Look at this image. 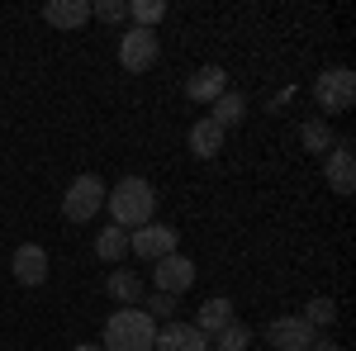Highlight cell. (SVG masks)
<instances>
[{
	"instance_id": "obj_1",
	"label": "cell",
	"mask_w": 356,
	"mask_h": 351,
	"mask_svg": "<svg viewBox=\"0 0 356 351\" xmlns=\"http://www.w3.org/2000/svg\"><path fill=\"white\" fill-rule=\"evenodd\" d=\"M105 209H110L114 228L134 233V228H143V223H152V214H157V190L147 186L143 176H124L119 186L105 190Z\"/></svg>"
},
{
	"instance_id": "obj_2",
	"label": "cell",
	"mask_w": 356,
	"mask_h": 351,
	"mask_svg": "<svg viewBox=\"0 0 356 351\" xmlns=\"http://www.w3.org/2000/svg\"><path fill=\"white\" fill-rule=\"evenodd\" d=\"M100 347L105 351H152L157 347V323L143 309H114Z\"/></svg>"
},
{
	"instance_id": "obj_3",
	"label": "cell",
	"mask_w": 356,
	"mask_h": 351,
	"mask_svg": "<svg viewBox=\"0 0 356 351\" xmlns=\"http://www.w3.org/2000/svg\"><path fill=\"white\" fill-rule=\"evenodd\" d=\"M105 181L100 176H76L72 186L62 190V218L67 223H90V218H100V204H105Z\"/></svg>"
},
{
	"instance_id": "obj_4",
	"label": "cell",
	"mask_w": 356,
	"mask_h": 351,
	"mask_svg": "<svg viewBox=\"0 0 356 351\" xmlns=\"http://www.w3.org/2000/svg\"><path fill=\"white\" fill-rule=\"evenodd\" d=\"M314 100L323 109V119L328 114H347L356 105V72L352 67H328L318 81H314Z\"/></svg>"
},
{
	"instance_id": "obj_5",
	"label": "cell",
	"mask_w": 356,
	"mask_h": 351,
	"mask_svg": "<svg viewBox=\"0 0 356 351\" xmlns=\"http://www.w3.org/2000/svg\"><path fill=\"white\" fill-rule=\"evenodd\" d=\"M157 57H162V38H157V28H129V33L119 38V67L134 72V76H143Z\"/></svg>"
},
{
	"instance_id": "obj_6",
	"label": "cell",
	"mask_w": 356,
	"mask_h": 351,
	"mask_svg": "<svg viewBox=\"0 0 356 351\" xmlns=\"http://www.w3.org/2000/svg\"><path fill=\"white\" fill-rule=\"evenodd\" d=\"M129 252L143 256V261H162L176 252V228H166V223H143L129 233Z\"/></svg>"
},
{
	"instance_id": "obj_7",
	"label": "cell",
	"mask_w": 356,
	"mask_h": 351,
	"mask_svg": "<svg viewBox=\"0 0 356 351\" xmlns=\"http://www.w3.org/2000/svg\"><path fill=\"white\" fill-rule=\"evenodd\" d=\"M266 342H271V351H309L318 342V332L295 313V318H271L266 323Z\"/></svg>"
},
{
	"instance_id": "obj_8",
	"label": "cell",
	"mask_w": 356,
	"mask_h": 351,
	"mask_svg": "<svg viewBox=\"0 0 356 351\" xmlns=\"http://www.w3.org/2000/svg\"><path fill=\"white\" fill-rule=\"evenodd\" d=\"M323 157H328V166H323V171H328V186L337 190V195H352L356 190V147H352V138H337Z\"/></svg>"
},
{
	"instance_id": "obj_9",
	"label": "cell",
	"mask_w": 356,
	"mask_h": 351,
	"mask_svg": "<svg viewBox=\"0 0 356 351\" xmlns=\"http://www.w3.org/2000/svg\"><path fill=\"white\" fill-rule=\"evenodd\" d=\"M152 280H157V295H186L195 285V261L191 256H181V252H171V256H162L157 261V270H152Z\"/></svg>"
},
{
	"instance_id": "obj_10",
	"label": "cell",
	"mask_w": 356,
	"mask_h": 351,
	"mask_svg": "<svg viewBox=\"0 0 356 351\" xmlns=\"http://www.w3.org/2000/svg\"><path fill=\"white\" fill-rule=\"evenodd\" d=\"M10 270H15V280L19 285H43L48 280V252L38 243H24V247H15V256H10Z\"/></svg>"
},
{
	"instance_id": "obj_11",
	"label": "cell",
	"mask_w": 356,
	"mask_h": 351,
	"mask_svg": "<svg viewBox=\"0 0 356 351\" xmlns=\"http://www.w3.org/2000/svg\"><path fill=\"white\" fill-rule=\"evenodd\" d=\"M152 351H209V337L195 323H166L157 332V347Z\"/></svg>"
},
{
	"instance_id": "obj_12",
	"label": "cell",
	"mask_w": 356,
	"mask_h": 351,
	"mask_svg": "<svg viewBox=\"0 0 356 351\" xmlns=\"http://www.w3.org/2000/svg\"><path fill=\"white\" fill-rule=\"evenodd\" d=\"M223 90H228V72L223 67H200L191 81H186V95H191L195 105H214Z\"/></svg>"
},
{
	"instance_id": "obj_13",
	"label": "cell",
	"mask_w": 356,
	"mask_h": 351,
	"mask_svg": "<svg viewBox=\"0 0 356 351\" xmlns=\"http://www.w3.org/2000/svg\"><path fill=\"white\" fill-rule=\"evenodd\" d=\"M43 19L53 28H81V24H90V0H48Z\"/></svg>"
},
{
	"instance_id": "obj_14",
	"label": "cell",
	"mask_w": 356,
	"mask_h": 351,
	"mask_svg": "<svg viewBox=\"0 0 356 351\" xmlns=\"http://www.w3.org/2000/svg\"><path fill=\"white\" fill-rule=\"evenodd\" d=\"M105 295H110L114 304H124V309H138V304H143V280H138V270H129V266L110 270Z\"/></svg>"
},
{
	"instance_id": "obj_15",
	"label": "cell",
	"mask_w": 356,
	"mask_h": 351,
	"mask_svg": "<svg viewBox=\"0 0 356 351\" xmlns=\"http://www.w3.org/2000/svg\"><path fill=\"white\" fill-rule=\"evenodd\" d=\"M233 323V299H223V295H209L204 304H200V313H195V327L204 332V337H214L219 327Z\"/></svg>"
},
{
	"instance_id": "obj_16",
	"label": "cell",
	"mask_w": 356,
	"mask_h": 351,
	"mask_svg": "<svg viewBox=\"0 0 356 351\" xmlns=\"http://www.w3.org/2000/svg\"><path fill=\"white\" fill-rule=\"evenodd\" d=\"M191 152H195V157H204V162H214V157L223 152V129L209 119V114L191 129Z\"/></svg>"
},
{
	"instance_id": "obj_17",
	"label": "cell",
	"mask_w": 356,
	"mask_h": 351,
	"mask_svg": "<svg viewBox=\"0 0 356 351\" xmlns=\"http://www.w3.org/2000/svg\"><path fill=\"white\" fill-rule=\"evenodd\" d=\"M209 109H214L209 119H214L223 133H228V129H238V124L247 119V95H243V90H223V95H219Z\"/></svg>"
},
{
	"instance_id": "obj_18",
	"label": "cell",
	"mask_w": 356,
	"mask_h": 351,
	"mask_svg": "<svg viewBox=\"0 0 356 351\" xmlns=\"http://www.w3.org/2000/svg\"><path fill=\"white\" fill-rule=\"evenodd\" d=\"M300 142H304V152H328L332 142H337V133H332V124L323 114H314V119L300 124Z\"/></svg>"
},
{
	"instance_id": "obj_19",
	"label": "cell",
	"mask_w": 356,
	"mask_h": 351,
	"mask_svg": "<svg viewBox=\"0 0 356 351\" xmlns=\"http://www.w3.org/2000/svg\"><path fill=\"white\" fill-rule=\"evenodd\" d=\"M95 256H100V261H124V256H129V233H124V228H100V233H95Z\"/></svg>"
},
{
	"instance_id": "obj_20",
	"label": "cell",
	"mask_w": 356,
	"mask_h": 351,
	"mask_svg": "<svg viewBox=\"0 0 356 351\" xmlns=\"http://www.w3.org/2000/svg\"><path fill=\"white\" fill-rule=\"evenodd\" d=\"M129 19H134V28H157L166 19V5L162 0H129Z\"/></svg>"
},
{
	"instance_id": "obj_21",
	"label": "cell",
	"mask_w": 356,
	"mask_h": 351,
	"mask_svg": "<svg viewBox=\"0 0 356 351\" xmlns=\"http://www.w3.org/2000/svg\"><path fill=\"white\" fill-rule=\"evenodd\" d=\"M300 318L314 327V332H318V327H332V323H337V304H332V299H309Z\"/></svg>"
},
{
	"instance_id": "obj_22",
	"label": "cell",
	"mask_w": 356,
	"mask_h": 351,
	"mask_svg": "<svg viewBox=\"0 0 356 351\" xmlns=\"http://www.w3.org/2000/svg\"><path fill=\"white\" fill-rule=\"evenodd\" d=\"M214 347H219V351H252V332L233 318L228 327H219V332H214Z\"/></svg>"
},
{
	"instance_id": "obj_23",
	"label": "cell",
	"mask_w": 356,
	"mask_h": 351,
	"mask_svg": "<svg viewBox=\"0 0 356 351\" xmlns=\"http://www.w3.org/2000/svg\"><path fill=\"white\" fill-rule=\"evenodd\" d=\"M90 19H100V24H124V19H129V0H100V5H90Z\"/></svg>"
},
{
	"instance_id": "obj_24",
	"label": "cell",
	"mask_w": 356,
	"mask_h": 351,
	"mask_svg": "<svg viewBox=\"0 0 356 351\" xmlns=\"http://www.w3.org/2000/svg\"><path fill=\"white\" fill-rule=\"evenodd\" d=\"M143 304H147L143 313H147L152 323H176V299L171 295H152V299H143Z\"/></svg>"
},
{
	"instance_id": "obj_25",
	"label": "cell",
	"mask_w": 356,
	"mask_h": 351,
	"mask_svg": "<svg viewBox=\"0 0 356 351\" xmlns=\"http://www.w3.org/2000/svg\"><path fill=\"white\" fill-rule=\"evenodd\" d=\"M309 351H347V347H337V342H323V337H318V342H314Z\"/></svg>"
},
{
	"instance_id": "obj_26",
	"label": "cell",
	"mask_w": 356,
	"mask_h": 351,
	"mask_svg": "<svg viewBox=\"0 0 356 351\" xmlns=\"http://www.w3.org/2000/svg\"><path fill=\"white\" fill-rule=\"evenodd\" d=\"M72 351H105V347H95V342H81V347H72Z\"/></svg>"
}]
</instances>
